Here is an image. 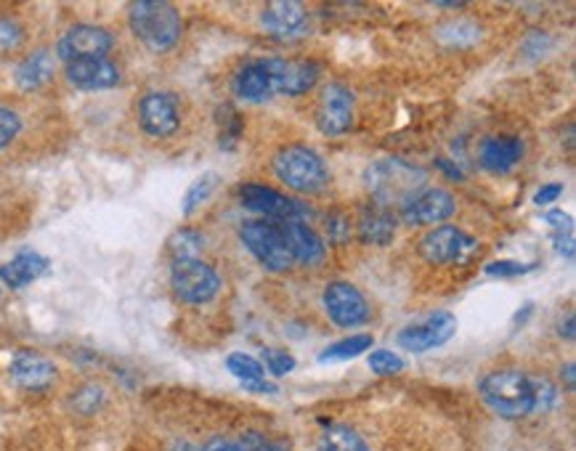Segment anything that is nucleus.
<instances>
[{
  "instance_id": "obj_1",
  "label": "nucleus",
  "mask_w": 576,
  "mask_h": 451,
  "mask_svg": "<svg viewBox=\"0 0 576 451\" xmlns=\"http://www.w3.org/2000/svg\"><path fill=\"white\" fill-rule=\"evenodd\" d=\"M364 184H367L372 202L380 208L391 210L393 204L404 208L417 195L420 186H425V171L404 160L386 158L372 162L364 173Z\"/></svg>"
},
{
  "instance_id": "obj_2",
  "label": "nucleus",
  "mask_w": 576,
  "mask_h": 451,
  "mask_svg": "<svg viewBox=\"0 0 576 451\" xmlns=\"http://www.w3.org/2000/svg\"><path fill=\"white\" fill-rule=\"evenodd\" d=\"M128 22L136 38L141 40V46H147L154 53H165L176 48L184 33L181 14L176 11V5L162 3V0L134 3L128 9Z\"/></svg>"
},
{
  "instance_id": "obj_3",
  "label": "nucleus",
  "mask_w": 576,
  "mask_h": 451,
  "mask_svg": "<svg viewBox=\"0 0 576 451\" xmlns=\"http://www.w3.org/2000/svg\"><path fill=\"white\" fill-rule=\"evenodd\" d=\"M484 404L494 414L508 419H521L534 414V377L518 369H497L484 377L481 385Z\"/></svg>"
},
{
  "instance_id": "obj_4",
  "label": "nucleus",
  "mask_w": 576,
  "mask_h": 451,
  "mask_svg": "<svg viewBox=\"0 0 576 451\" xmlns=\"http://www.w3.org/2000/svg\"><path fill=\"white\" fill-rule=\"evenodd\" d=\"M274 176H277L287 189H296L300 195H322L329 186V167L320 152L303 143H290L281 147L272 160Z\"/></svg>"
},
{
  "instance_id": "obj_5",
  "label": "nucleus",
  "mask_w": 576,
  "mask_h": 451,
  "mask_svg": "<svg viewBox=\"0 0 576 451\" xmlns=\"http://www.w3.org/2000/svg\"><path fill=\"white\" fill-rule=\"evenodd\" d=\"M239 239L242 245L253 252L258 263H263L268 271H281L296 266V258H292L290 245H287L285 234H281L279 221H250L239 228Z\"/></svg>"
},
{
  "instance_id": "obj_6",
  "label": "nucleus",
  "mask_w": 576,
  "mask_h": 451,
  "mask_svg": "<svg viewBox=\"0 0 576 451\" xmlns=\"http://www.w3.org/2000/svg\"><path fill=\"white\" fill-rule=\"evenodd\" d=\"M231 90L245 104H266L281 93V59H253L231 77Z\"/></svg>"
},
{
  "instance_id": "obj_7",
  "label": "nucleus",
  "mask_w": 576,
  "mask_h": 451,
  "mask_svg": "<svg viewBox=\"0 0 576 451\" xmlns=\"http://www.w3.org/2000/svg\"><path fill=\"white\" fill-rule=\"evenodd\" d=\"M171 287L178 300L189 305H205L221 292V274L202 258L171 263Z\"/></svg>"
},
{
  "instance_id": "obj_8",
  "label": "nucleus",
  "mask_w": 576,
  "mask_h": 451,
  "mask_svg": "<svg viewBox=\"0 0 576 451\" xmlns=\"http://www.w3.org/2000/svg\"><path fill=\"white\" fill-rule=\"evenodd\" d=\"M478 248L476 239L458 226H438L428 231L420 242V255L434 266H454L465 263Z\"/></svg>"
},
{
  "instance_id": "obj_9",
  "label": "nucleus",
  "mask_w": 576,
  "mask_h": 451,
  "mask_svg": "<svg viewBox=\"0 0 576 451\" xmlns=\"http://www.w3.org/2000/svg\"><path fill=\"white\" fill-rule=\"evenodd\" d=\"M112 48H115V38L110 29L96 27V24H75L59 38L57 57L64 64L83 62V59H107Z\"/></svg>"
},
{
  "instance_id": "obj_10",
  "label": "nucleus",
  "mask_w": 576,
  "mask_h": 451,
  "mask_svg": "<svg viewBox=\"0 0 576 451\" xmlns=\"http://www.w3.org/2000/svg\"><path fill=\"white\" fill-rule=\"evenodd\" d=\"M239 202L250 213L263 215V221H287V218H300L305 221V204L292 200V197L281 195V191L272 189V186L263 184H245L239 186Z\"/></svg>"
},
{
  "instance_id": "obj_11",
  "label": "nucleus",
  "mask_w": 576,
  "mask_h": 451,
  "mask_svg": "<svg viewBox=\"0 0 576 451\" xmlns=\"http://www.w3.org/2000/svg\"><path fill=\"white\" fill-rule=\"evenodd\" d=\"M458 333V318L449 311H436L423 322H412L410 327H404L399 333V346L410 353H428L434 348L447 346L449 340Z\"/></svg>"
},
{
  "instance_id": "obj_12",
  "label": "nucleus",
  "mask_w": 576,
  "mask_h": 451,
  "mask_svg": "<svg viewBox=\"0 0 576 451\" xmlns=\"http://www.w3.org/2000/svg\"><path fill=\"white\" fill-rule=\"evenodd\" d=\"M324 309H327L329 322L340 329L362 327L370 322L367 298L348 281H329L324 287Z\"/></svg>"
},
{
  "instance_id": "obj_13",
  "label": "nucleus",
  "mask_w": 576,
  "mask_h": 451,
  "mask_svg": "<svg viewBox=\"0 0 576 451\" xmlns=\"http://www.w3.org/2000/svg\"><path fill=\"white\" fill-rule=\"evenodd\" d=\"M139 125L147 136L167 138L181 125L178 99L165 90H152L139 101Z\"/></svg>"
},
{
  "instance_id": "obj_14",
  "label": "nucleus",
  "mask_w": 576,
  "mask_h": 451,
  "mask_svg": "<svg viewBox=\"0 0 576 451\" xmlns=\"http://www.w3.org/2000/svg\"><path fill=\"white\" fill-rule=\"evenodd\" d=\"M353 93L343 83H329L320 99L316 125L324 136H343L353 128Z\"/></svg>"
},
{
  "instance_id": "obj_15",
  "label": "nucleus",
  "mask_w": 576,
  "mask_h": 451,
  "mask_svg": "<svg viewBox=\"0 0 576 451\" xmlns=\"http://www.w3.org/2000/svg\"><path fill=\"white\" fill-rule=\"evenodd\" d=\"M454 213H458V202L447 189L420 191L401 208V218L406 226H434L452 218Z\"/></svg>"
},
{
  "instance_id": "obj_16",
  "label": "nucleus",
  "mask_w": 576,
  "mask_h": 451,
  "mask_svg": "<svg viewBox=\"0 0 576 451\" xmlns=\"http://www.w3.org/2000/svg\"><path fill=\"white\" fill-rule=\"evenodd\" d=\"M261 24L266 33H272L279 40H292L305 35L309 29V14L300 3H287V0H277V3H268L261 14Z\"/></svg>"
},
{
  "instance_id": "obj_17",
  "label": "nucleus",
  "mask_w": 576,
  "mask_h": 451,
  "mask_svg": "<svg viewBox=\"0 0 576 451\" xmlns=\"http://www.w3.org/2000/svg\"><path fill=\"white\" fill-rule=\"evenodd\" d=\"M526 147L518 136H489L484 138L481 149H478V160H481L484 171L494 173V176H505L513 171L521 160H524Z\"/></svg>"
},
{
  "instance_id": "obj_18",
  "label": "nucleus",
  "mask_w": 576,
  "mask_h": 451,
  "mask_svg": "<svg viewBox=\"0 0 576 451\" xmlns=\"http://www.w3.org/2000/svg\"><path fill=\"white\" fill-rule=\"evenodd\" d=\"M279 226L287 245H290L292 258H296V263H300V266H320L324 258H327V248H324L322 237L305 221L287 218L279 221Z\"/></svg>"
},
{
  "instance_id": "obj_19",
  "label": "nucleus",
  "mask_w": 576,
  "mask_h": 451,
  "mask_svg": "<svg viewBox=\"0 0 576 451\" xmlns=\"http://www.w3.org/2000/svg\"><path fill=\"white\" fill-rule=\"evenodd\" d=\"M64 72L77 90H110L123 80L117 64L110 59H83V62L67 64Z\"/></svg>"
},
{
  "instance_id": "obj_20",
  "label": "nucleus",
  "mask_w": 576,
  "mask_h": 451,
  "mask_svg": "<svg viewBox=\"0 0 576 451\" xmlns=\"http://www.w3.org/2000/svg\"><path fill=\"white\" fill-rule=\"evenodd\" d=\"M11 380L27 390H43L57 380V366L51 359H46L43 353L35 351H20L11 359Z\"/></svg>"
},
{
  "instance_id": "obj_21",
  "label": "nucleus",
  "mask_w": 576,
  "mask_h": 451,
  "mask_svg": "<svg viewBox=\"0 0 576 451\" xmlns=\"http://www.w3.org/2000/svg\"><path fill=\"white\" fill-rule=\"evenodd\" d=\"M14 80L22 90H40L53 80V57L51 51L40 48L24 57L14 70Z\"/></svg>"
},
{
  "instance_id": "obj_22",
  "label": "nucleus",
  "mask_w": 576,
  "mask_h": 451,
  "mask_svg": "<svg viewBox=\"0 0 576 451\" xmlns=\"http://www.w3.org/2000/svg\"><path fill=\"white\" fill-rule=\"evenodd\" d=\"M48 268H51V261H48V258L40 255V252L24 250L9 263V266H0V279H3L9 287H14V290H20V287H27L29 281L43 276Z\"/></svg>"
},
{
  "instance_id": "obj_23",
  "label": "nucleus",
  "mask_w": 576,
  "mask_h": 451,
  "mask_svg": "<svg viewBox=\"0 0 576 451\" xmlns=\"http://www.w3.org/2000/svg\"><path fill=\"white\" fill-rule=\"evenodd\" d=\"M226 369L242 383L245 390H253V393H277V385H272L266 380V372H263V364L248 353H231L226 359Z\"/></svg>"
},
{
  "instance_id": "obj_24",
  "label": "nucleus",
  "mask_w": 576,
  "mask_h": 451,
  "mask_svg": "<svg viewBox=\"0 0 576 451\" xmlns=\"http://www.w3.org/2000/svg\"><path fill=\"white\" fill-rule=\"evenodd\" d=\"M359 237L367 245H388L396 237V218L391 210L370 204L359 218Z\"/></svg>"
},
{
  "instance_id": "obj_25",
  "label": "nucleus",
  "mask_w": 576,
  "mask_h": 451,
  "mask_svg": "<svg viewBox=\"0 0 576 451\" xmlns=\"http://www.w3.org/2000/svg\"><path fill=\"white\" fill-rule=\"evenodd\" d=\"M320 80V67L303 59H281V93L300 96L311 90Z\"/></svg>"
},
{
  "instance_id": "obj_26",
  "label": "nucleus",
  "mask_w": 576,
  "mask_h": 451,
  "mask_svg": "<svg viewBox=\"0 0 576 451\" xmlns=\"http://www.w3.org/2000/svg\"><path fill=\"white\" fill-rule=\"evenodd\" d=\"M320 451H372L362 436L348 425L324 423Z\"/></svg>"
},
{
  "instance_id": "obj_27",
  "label": "nucleus",
  "mask_w": 576,
  "mask_h": 451,
  "mask_svg": "<svg viewBox=\"0 0 576 451\" xmlns=\"http://www.w3.org/2000/svg\"><path fill=\"white\" fill-rule=\"evenodd\" d=\"M167 250H171L173 261H195L205 250V237L197 228H178L167 242Z\"/></svg>"
},
{
  "instance_id": "obj_28",
  "label": "nucleus",
  "mask_w": 576,
  "mask_h": 451,
  "mask_svg": "<svg viewBox=\"0 0 576 451\" xmlns=\"http://www.w3.org/2000/svg\"><path fill=\"white\" fill-rule=\"evenodd\" d=\"M218 186H221V176H215V173H202V176L197 178L195 184L189 186V189H186L184 204H181L184 215L197 213V210H200L202 204H205L210 197L215 195V189H218Z\"/></svg>"
},
{
  "instance_id": "obj_29",
  "label": "nucleus",
  "mask_w": 576,
  "mask_h": 451,
  "mask_svg": "<svg viewBox=\"0 0 576 451\" xmlns=\"http://www.w3.org/2000/svg\"><path fill=\"white\" fill-rule=\"evenodd\" d=\"M370 348H372V335H353V338H343L324 348V351L320 353V361L327 364V361L356 359V356H362V353H367Z\"/></svg>"
},
{
  "instance_id": "obj_30",
  "label": "nucleus",
  "mask_w": 576,
  "mask_h": 451,
  "mask_svg": "<svg viewBox=\"0 0 576 451\" xmlns=\"http://www.w3.org/2000/svg\"><path fill=\"white\" fill-rule=\"evenodd\" d=\"M263 443H266V438L261 433H245L237 441L234 438H213L202 451H261Z\"/></svg>"
},
{
  "instance_id": "obj_31",
  "label": "nucleus",
  "mask_w": 576,
  "mask_h": 451,
  "mask_svg": "<svg viewBox=\"0 0 576 451\" xmlns=\"http://www.w3.org/2000/svg\"><path fill=\"white\" fill-rule=\"evenodd\" d=\"M370 369L380 377H393L399 372H404V359L399 353L380 348V351L370 353Z\"/></svg>"
},
{
  "instance_id": "obj_32",
  "label": "nucleus",
  "mask_w": 576,
  "mask_h": 451,
  "mask_svg": "<svg viewBox=\"0 0 576 451\" xmlns=\"http://www.w3.org/2000/svg\"><path fill=\"white\" fill-rule=\"evenodd\" d=\"M558 406V390L548 377H534V414H544Z\"/></svg>"
},
{
  "instance_id": "obj_33",
  "label": "nucleus",
  "mask_w": 576,
  "mask_h": 451,
  "mask_svg": "<svg viewBox=\"0 0 576 451\" xmlns=\"http://www.w3.org/2000/svg\"><path fill=\"white\" fill-rule=\"evenodd\" d=\"M104 399L107 396L99 385H86V388H80L75 396H72V406H75L80 414H93L96 409L104 406Z\"/></svg>"
},
{
  "instance_id": "obj_34",
  "label": "nucleus",
  "mask_w": 576,
  "mask_h": 451,
  "mask_svg": "<svg viewBox=\"0 0 576 451\" xmlns=\"http://www.w3.org/2000/svg\"><path fill=\"white\" fill-rule=\"evenodd\" d=\"M24 43V29L20 22L0 16V57L16 51Z\"/></svg>"
},
{
  "instance_id": "obj_35",
  "label": "nucleus",
  "mask_w": 576,
  "mask_h": 451,
  "mask_svg": "<svg viewBox=\"0 0 576 451\" xmlns=\"http://www.w3.org/2000/svg\"><path fill=\"white\" fill-rule=\"evenodd\" d=\"M537 268V263H518V261H494L484 268L486 276L494 279H513V276H524L529 271Z\"/></svg>"
},
{
  "instance_id": "obj_36",
  "label": "nucleus",
  "mask_w": 576,
  "mask_h": 451,
  "mask_svg": "<svg viewBox=\"0 0 576 451\" xmlns=\"http://www.w3.org/2000/svg\"><path fill=\"white\" fill-rule=\"evenodd\" d=\"M20 130H22L20 114L0 104V152H3V149L9 147L16 136H20Z\"/></svg>"
},
{
  "instance_id": "obj_37",
  "label": "nucleus",
  "mask_w": 576,
  "mask_h": 451,
  "mask_svg": "<svg viewBox=\"0 0 576 451\" xmlns=\"http://www.w3.org/2000/svg\"><path fill=\"white\" fill-rule=\"evenodd\" d=\"M263 359H266L268 372H272L274 377H285L296 369V359H292V353L281 351V348H266V351H263Z\"/></svg>"
},
{
  "instance_id": "obj_38",
  "label": "nucleus",
  "mask_w": 576,
  "mask_h": 451,
  "mask_svg": "<svg viewBox=\"0 0 576 451\" xmlns=\"http://www.w3.org/2000/svg\"><path fill=\"white\" fill-rule=\"evenodd\" d=\"M327 237L329 242L335 245L348 242V237H351V221H348L343 213L327 215Z\"/></svg>"
},
{
  "instance_id": "obj_39",
  "label": "nucleus",
  "mask_w": 576,
  "mask_h": 451,
  "mask_svg": "<svg viewBox=\"0 0 576 451\" xmlns=\"http://www.w3.org/2000/svg\"><path fill=\"white\" fill-rule=\"evenodd\" d=\"M542 221L555 226V231H574V218L568 213H563V210H548V213L542 215Z\"/></svg>"
},
{
  "instance_id": "obj_40",
  "label": "nucleus",
  "mask_w": 576,
  "mask_h": 451,
  "mask_svg": "<svg viewBox=\"0 0 576 451\" xmlns=\"http://www.w3.org/2000/svg\"><path fill=\"white\" fill-rule=\"evenodd\" d=\"M550 242H553L555 252H561V255L566 258H574V231H553Z\"/></svg>"
},
{
  "instance_id": "obj_41",
  "label": "nucleus",
  "mask_w": 576,
  "mask_h": 451,
  "mask_svg": "<svg viewBox=\"0 0 576 451\" xmlns=\"http://www.w3.org/2000/svg\"><path fill=\"white\" fill-rule=\"evenodd\" d=\"M563 195V184H548L534 195V204H550Z\"/></svg>"
},
{
  "instance_id": "obj_42",
  "label": "nucleus",
  "mask_w": 576,
  "mask_h": 451,
  "mask_svg": "<svg viewBox=\"0 0 576 451\" xmlns=\"http://www.w3.org/2000/svg\"><path fill=\"white\" fill-rule=\"evenodd\" d=\"M436 165L441 167V173H447V176L452 178V180H465V173H462L460 167H454V162H449V160H436Z\"/></svg>"
},
{
  "instance_id": "obj_43",
  "label": "nucleus",
  "mask_w": 576,
  "mask_h": 451,
  "mask_svg": "<svg viewBox=\"0 0 576 451\" xmlns=\"http://www.w3.org/2000/svg\"><path fill=\"white\" fill-rule=\"evenodd\" d=\"M558 335L566 340H574V316L566 314V318H561V324H558Z\"/></svg>"
},
{
  "instance_id": "obj_44",
  "label": "nucleus",
  "mask_w": 576,
  "mask_h": 451,
  "mask_svg": "<svg viewBox=\"0 0 576 451\" xmlns=\"http://www.w3.org/2000/svg\"><path fill=\"white\" fill-rule=\"evenodd\" d=\"M529 314H534V303H526L524 309H521L518 314H515V318H513V327H518V324H526V322H529Z\"/></svg>"
},
{
  "instance_id": "obj_45",
  "label": "nucleus",
  "mask_w": 576,
  "mask_h": 451,
  "mask_svg": "<svg viewBox=\"0 0 576 451\" xmlns=\"http://www.w3.org/2000/svg\"><path fill=\"white\" fill-rule=\"evenodd\" d=\"M261 451H290V447H287V443H281V441H266Z\"/></svg>"
},
{
  "instance_id": "obj_46",
  "label": "nucleus",
  "mask_w": 576,
  "mask_h": 451,
  "mask_svg": "<svg viewBox=\"0 0 576 451\" xmlns=\"http://www.w3.org/2000/svg\"><path fill=\"white\" fill-rule=\"evenodd\" d=\"M566 385L574 388V364H566Z\"/></svg>"
}]
</instances>
